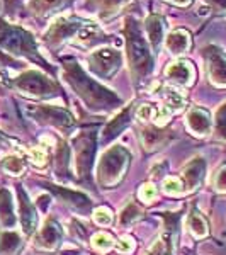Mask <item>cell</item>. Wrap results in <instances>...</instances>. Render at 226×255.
Masks as SVG:
<instances>
[{
  "instance_id": "obj_28",
  "label": "cell",
  "mask_w": 226,
  "mask_h": 255,
  "mask_svg": "<svg viewBox=\"0 0 226 255\" xmlns=\"http://www.w3.org/2000/svg\"><path fill=\"white\" fill-rule=\"evenodd\" d=\"M2 168L3 172H7L9 175H20L24 174L26 170V162L20 155H15V153H10V155H5L2 158Z\"/></svg>"
},
{
  "instance_id": "obj_36",
  "label": "cell",
  "mask_w": 226,
  "mask_h": 255,
  "mask_svg": "<svg viewBox=\"0 0 226 255\" xmlns=\"http://www.w3.org/2000/svg\"><path fill=\"white\" fill-rule=\"evenodd\" d=\"M216 131L221 138L226 139V104L221 106L216 113Z\"/></svg>"
},
{
  "instance_id": "obj_6",
  "label": "cell",
  "mask_w": 226,
  "mask_h": 255,
  "mask_svg": "<svg viewBox=\"0 0 226 255\" xmlns=\"http://www.w3.org/2000/svg\"><path fill=\"white\" fill-rule=\"evenodd\" d=\"M73 151H75V163H77V174L80 180H89L90 172L94 167V157H96V131H79L72 138Z\"/></svg>"
},
{
  "instance_id": "obj_8",
  "label": "cell",
  "mask_w": 226,
  "mask_h": 255,
  "mask_svg": "<svg viewBox=\"0 0 226 255\" xmlns=\"http://www.w3.org/2000/svg\"><path fill=\"white\" fill-rule=\"evenodd\" d=\"M87 22L89 20H82L79 17H60L51 24L44 39L49 46H60L65 41H75L77 43L82 29Z\"/></svg>"
},
{
  "instance_id": "obj_30",
  "label": "cell",
  "mask_w": 226,
  "mask_h": 255,
  "mask_svg": "<svg viewBox=\"0 0 226 255\" xmlns=\"http://www.w3.org/2000/svg\"><path fill=\"white\" fill-rule=\"evenodd\" d=\"M114 245H116V242H114L113 235H109V233L101 232L92 237V247L101 254L109 252L111 249H114Z\"/></svg>"
},
{
  "instance_id": "obj_12",
  "label": "cell",
  "mask_w": 226,
  "mask_h": 255,
  "mask_svg": "<svg viewBox=\"0 0 226 255\" xmlns=\"http://www.w3.org/2000/svg\"><path fill=\"white\" fill-rule=\"evenodd\" d=\"M53 192H56L70 208H73L75 211H79L80 215H89L90 209H92V201L89 196H85L84 192L73 191V189L67 187H60V186H53V184H46Z\"/></svg>"
},
{
  "instance_id": "obj_27",
  "label": "cell",
  "mask_w": 226,
  "mask_h": 255,
  "mask_svg": "<svg viewBox=\"0 0 226 255\" xmlns=\"http://www.w3.org/2000/svg\"><path fill=\"white\" fill-rule=\"evenodd\" d=\"M141 216H143V211L139 209L138 204L128 203L124 208L121 209V213H119V226H122V228H129V226L133 223H136Z\"/></svg>"
},
{
  "instance_id": "obj_38",
  "label": "cell",
  "mask_w": 226,
  "mask_h": 255,
  "mask_svg": "<svg viewBox=\"0 0 226 255\" xmlns=\"http://www.w3.org/2000/svg\"><path fill=\"white\" fill-rule=\"evenodd\" d=\"M114 247H116L117 254H131L134 250V240L128 235H124V237H121V240Z\"/></svg>"
},
{
  "instance_id": "obj_37",
  "label": "cell",
  "mask_w": 226,
  "mask_h": 255,
  "mask_svg": "<svg viewBox=\"0 0 226 255\" xmlns=\"http://www.w3.org/2000/svg\"><path fill=\"white\" fill-rule=\"evenodd\" d=\"M136 118L139 119V121L146 123V121H153L155 118V106L151 104H141L139 108L136 109Z\"/></svg>"
},
{
  "instance_id": "obj_34",
  "label": "cell",
  "mask_w": 226,
  "mask_h": 255,
  "mask_svg": "<svg viewBox=\"0 0 226 255\" xmlns=\"http://www.w3.org/2000/svg\"><path fill=\"white\" fill-rule=\"evenodd\" d=\"M157 196H158V191L151 182L143 184L138 191V197L143 201V203H153V201L157 199Z\"/></svg>"
},
{
  "instance_id": "obj_40",
  "label": "cell",
  "mask_w": 226,
  "mask_h": 255,
  "mask_svg": "<svg viewBox=\"0 0 226 255\" xmlns=\"http://www.w3.org/2000/svg\"><path fill=\"white\" fill-rule=\"evenodd\" d=\"M209 5L220 14H226V0H206Z\"/></svg>"
},
{
  "instance_id": "obj_39",
  "label": "cell",
  "mask_w": 226,
  "mask_h": 255,
  "mask_svg": "<svg viewBox=\"0 0 226 255\" xmlns=\"http://www.w3.org/2000/svg\"><path fill=\"white\" fill-rule=\"evenodd\" d=\"M215 189L218 192H226V165H223L215 175Z\"/></svg>"
},
{
  "instance_id": "obj_15",
  "label": "cell",
  "mask_w": 226,
  "mask_h": 255,
  "mask_svg": "<svg viewBox=\"0 0 226 255\" xmlns=\"http://www.w3.org/2000/svg\"><path fill=\"white\" fill-rule=\"evenodd\" d=\"M165 77L175 85H191L194 82L196 72L189 61H174L165 68Z\"/></svg>"
},
{
  "instance_id": "obj_43",
  "label": "cell",
  "mask_w": 226,
  "mask_h": 255,
  "mask_svg": "<svg viewBox=\"0 0 226 255\" xmlns=\"http://www.w3.org/2000/svg\"><path fill=\"white\" fill-rule=\"evenodd\" d=\"M9 143H10V139H9V138H5L2 133H0V148H5L7 145H9Z\"/></svg>"
},
{
  "instance_id": "obj_17",
  "label": "cell",
  "mask_w": 226,
  "mask_h": 255,
  "mask_svg": "<svg viewBox=\"0 0 226 255\" xmlns=\"http://www.w3.org/2000/svg\"><path fill=\"white\" fill-rule=\"evenodd\" d=\"M204 168H206V163H204V158H194L184 167L182 170V179H184V189L187 191H196L199 187V184L203 182L204 177Z\"/></svg>"
},
{
  "instance_id": "obj_5",
  "label": "cell",
  "mask_w": 226,
  "mask_h": 255,
  "mask_svg": "<svg viewBox=\"0 0 226 255\" xmlns=\"http://www.w3.org/2000/svg\"><path fill=\"white\" fill-rule=\"evenodd\" d=\"M12 87H15L20 94L36 99H46L56 96L60 92V87L56 82L49 79L48 75L38 72V70H27L12 80Z\"/></svg>"
},
{
  "instance_id": "obj_7",
  "label": "cell",
  "mask_w": 226,
  "mask_h": 255,
  "mask_svg": "<svg viewBox=\"0 0 226 255\" xmlns=\"http://www.w3.org/2000/svg\"><path fill=\"white\" fill-rule=\"evenodd\" d=\"M26 114L31 119H34L36 123L41 125H49V126H56L61 129H68L75 125V119L67 109L63 108H56V106H39V104H27L26 106Z\"/></svg>"
},
{
  "instance_id": "obj_31",
  "label": "cell",
  "mask_w": 226,
  "mask_h": 255,
  "mask_svg": "<svg viewBox=\"0 0 226 255\" xmlns=\"http://www.w3.org/2000/svg\"><path fill=\"white\" fill-rule=\"evenodd\" d=\"M162 189L163 192L168 196H179L184 192V182L179 179V177H165L163 179V184H162Z\"/></svg>"
},
{
  "instance_id": "obj_23",
  "label": "cell",
  "mask_w": 226,
  "mask_h": 255,
  "mask_svg": "<svg viewBox=\"0 0 226 255\" xmlns=\"http://www.w3.org/2000/svg\"><path fill=\"white\" fill-rule=\"evenodd\" d=\"M162 97H163V104H165L172 113H179V111H182L184 106H186V99L180 94V90L175 89L174 85H165V87H162Z\"/></svg>"
},
{
  "instance_id": "obj_14",
  "label": "cell",
  "mask_w": 226,
  "mask_h": 255,
  "mask_svg": "<svg viewBox=\"0 0 226 255\" xmlns=\"http://www.w3.org/2000/svg\"><path fill=\"white\" fill-rule=\"evenodd\" d=\"M186 125L191 129V133L196 134V136H208L213 129L211 116L203 108H192L189 111L186 118Z\"/></svg>"
},
{
  "instance_id": "obj_35",
  "label": "cell",
  "mask_w": 226,
  "mask_h": 255,
  "mask_svg": "<svg viewBox=\"0 0 226 255\" xmlns=\"http://www.w3.org/2000/svg\"><path fill=\"white\" fill-rule=\"evenodd\" d=\"M172 111L167 108L165 104H160L155 108V118H153V123H155V126H158V128H162V126H165L167 123H168V119H170L172 116Z\"/></svg>"
},
{
  "instance_id": "obj_20",
  "label": "cell",
  "mask_w": 226,
  "mask_h": 255,
  "mask_svg": "<svg viewBox=\"0 0 226 255\" xmlns=\"http://www.w3.org/2000/svg\"><path fill=\"white\" fill-rule=\"evenodd\" d=\"M165 46L172 55H175V56L184 55V53H187L189 48H191V34L184 29L172 31L165 38Z\"/></svg>"
},
{
  "instance_id": "obj_2",
  "label": "cell",
  "mask_w": 226,
  "mask_h": 255,
  "mask_svg": "<svg viewBox=\"0 0 226 255\" xmlns=\"http://www.w3.org/2000/svg\"><path fill=\"white\" fill-rule=\"evenodd\" d=\"M124 36H126V46H128V60L133 79L136 84H143L153 72V55L148 41L145 39L139 27L138 20L134 17H126L124 26Z\"/></svg>"
},
{
  "instance_id": "obj_4",
  "label": "cell",
  "mask_w": 226,
  "mask_h": 255,
  "mask_svg": "<svg viewBox=\"0 0 226 255\" xmlns=\"http://www.w3.org/2000/svg\"><path fill=\"white\" fill-rule=\"evenodd\" d=\"M131 155L124 146L114 145L102 153L97 163V180L102 187H113L124 177Z\"/></svg>"
},
{
  "instance_id": "obj_11",
  "label": "cell",
  "mask_w": 226,
  "mask_h": 255,
  "mask_svg": "<svg viewBox=\"0 0 226 255\" xmlns=\"http://www.w3.org/2000/svg\"><path fill=\"white\" fill-rule=\"evenodd\" d=\"M61 237H63V230L61 226L56 223L53 218H49L43 223V226L39 228V232L34 237V245L39 250H48L53 252L56 250L61 244Z\"/></svg>"
},
{
  "instance_id": "obj_22",
  "label": "cell",
  "mask_w": 226,
  "mask_h": 255,
  "mask_svg": "<svg viewBox=\"0 0 226 255\" xmlns=\"http://www.w3.org/2000/svg\"><path fill=\"white\" fill-rule=\"evenodd\" d=\"M22 238L15 230H5L0 233V255H15L20 249Z\"/></svg>"
},
{
  "instance_id": "obj_25",
  "label": "cell",
  "mask_w": 226,
  "mask_h": 255,
  "mask_svg": "<svg viewBox=\"0 0 226 255\" xmlns=\"http://www.w3.org/2000/svg\"><path fill=\"white\" fill-rule=\"evenodd\" d=\"M163 139H165V133L158 128H145L141 131V143L146 150H155L162 146Z\"/></svg>"
},
{
  "instance_id": "obj_18",
  "label": "cell",
  "mask_w": 226,
  "mask_h": 255,
  "mask_svg": "<svg viewBox=\"0 0 226 255\" xmlns=\"http://www.w3.org/2000/svg\"><path fill=\"white\" fill-rule=\"evenodd\" d=\"M131 113H133V106H126V108L122 109L117 116H114L113 119H111V121L108 123V126H106L104 133H102V141L108 143V141H111V139L116 138L121 131H124L131 123Z\"/></svg>"
},
{
  "instance_id": "obj_24",
  "label": "cell",
  "mask_w": 226,
  "mask_h": 255,
  "mask_svg": "<svg viewBox=\"0 0 226 255\" xmlns=\"http://www.w3.org/2000/svg\"><path fill=\"white\" fill-rule=\"evenodd\" d=\"M170 254H172V232L170 230H165L150 245V249L146 250L145 255H170Z\"/></svg>"
},
{
  "instance_id": "obj_13",
  "label": "cell",
  "mask_w": 226,
  "mask_h": 255,
  "mask_svg": "<svg viewBox=\"0 0 226 255\" xmlns=\"http://www.w3.org/2000/svg\"><path fill=\"white\" fill-rule=\"evenodd\" d=\"M19 220L22 225V232L26 235L36 232L38 228V215H36V209L29 201V197L24 192L22 187H19Z\"/></svg>"
},
{
  "instance_id": "obj_32",
  "label": "cell",
  "mask_w": 226,
  "mask_h": 255,
  "mask_svg": "<svg viewBox=\"0 0 226 255\" xmlns=\"http://www.w3.org/2000/svg\"><path fill=\"white\" fill-rule=\"evenodd\" d=\"M27 157H29L32 165H36V167H44L48 163V151L43 145L27 150Z\"/></svg>"
},
{
  "instance_id": "obj_3",
  "label": "cell",
  "mask_w": 226,
  "mask_h": 255,
  "mask_svg": "<svg viewBox=\"0 0 226 255\" xmlns=\"http://www.w3.org/2000/svg\"><path fill=\"white\" fill-rule=\"evenodd\" d=\"M0 49L9 53L10 56H19V58H27L36 63L46 67V61L39 55L36 41L32 38L31 32H27L22 27L12 26L0 19Z\"/></svg>"
},
{
  "instance_id": "obj_16",
  "label": "cell",
  "mask_w": 226,
  "mask_h": 255,
  "mask_svg": "<svg viewBox=\"0 0 226 255\" xmlns=\"http://www.w3.org/2000/svg\"><path fill=\"white\" fill-rule=\"evenodd\" d=\"M17 223V215L14 211L12 192L7 187L0 189V226L5 230H14Z\"/></svg>"
},
{
  "instance_id": "obj_21",
  "label": "cell",
  "mask_w": 226,
  "mask_h": 255,
  "mask_svg": "<svg viewBox=\"0 0 226 255\" xmlns=\"http://www.w3.org/2000/svg\"><path fill=\"white\" fill-rule=\"evenodd\" d=\"M145 27L148 32V43L155 49H158L163 41V34H165V20L160 15H150L145 20Z\"/></svg>"
},
{
  "instance_id": "obj_29",
  "label": "cell",
  "mask_w": 226,
  "mask_h": 255,
  "mask_svg": "<svg viewBox=\"0 0 226 255\" xmlns=\"http://www.w3.org/2000/svg\"><path fill=\"white\" fill-rule=\"evenodd\" d=\"M70 0H31V9L38 14H46V12L56 10L60 7L67 5Z\"/></svg>"
},
{
  "instance_id": "obj_9",
  "label": "cell",
  "mask_w": 226,
  "mask_h": 255,
  "mask_svg": "<svg viewBox=\"0 0 226 255\" xmlns=\"http://www.w3.org/2000/svg\"><path fill=\"white\" fill-rule=\"evenodd\" d=\"M121 65L122 56L114 48H99L89 56L90 70L94 72V75L101 77V79H111L121 68Z\"/></svg>"
},
{
  "instance_id": "obj_33",
  "label": "cell",
  "mask_w": 226,
  "mask_h": 255,
  "mask_svg": "<svg viewBox=\"0 0 226 255\" xmlns=\"http://www.w3.org/2000/svg\"><path fill=\"white\" fill-rule=\"evenodd\" d=\"M92 218L99 226H109L111 223H113V213H111V209L104 208V206L94 209Z\"/></svg>"
},
{
  "instance_id": "obj_41",
  "label": "cell",
  "mask_w": 226,
  "mask_h": 255,
  "mask_svg": "<svg viewBox=\"0 0 226 255\" xmlns=\"http://www.w3.org/2000/svg\"><path fill=\"white\" fill-rule=\"evenodd\" d=\"M0 67H15L14 60L9 58L3 51H0Z\"/></svg>"
},
{
  "instance_id": "obj_19",
  "label": "cell",
  "mask_w": 226,
  "mask_h": 255,
  "mask_svg": "<svg viewBox=\"0 0 226 255\" xmlns=\"http://www.w3.org/2000/svg\"><path fill=\"white\" fill-rule=\"evenodd\" d=\"M129 2L131 0H87V7L102 19H109Z\"/></svg>"
},
{
  "instance_id": "obj_1",
  "label": "cell",
  "mask_w": 226,
  "mask_h": 255,
  "mask_svg": "<svg viewBox=\"0 0 226 255\" xmlns=\"http://www.w3.org/2000/svg\"><path fill=\"white\" fill-rule=\"evenodd\" d=\"M63 75L70 87L75 90V94L85 102L89 109L96 111V113H111V111L121 108V97L94 79H90L75 60L63 61Z\"/></svg>"
},
{
  "instance_id": "obj_42",
  "label": "cell",
  "mask_w": 226,
  "mask_h": 255,
  "mask_svg": "<svg viewBox=\"0 0 226 255\" xmlns=\"http://www.w3.org/2000/svg\"><path fill=\"white\" fill-rule=\"evenodd\" d=\"M167 2L175 3V5H179V7H187L192 3V0H167Z\"/></svg>"
},
{
  "instance_id": "obj_10",
  "label": "cell",
  "mask_w": 226,
  "mask_h": 255,
  "mask_svg": "<svg viewBox=\"0 0 226 255\" xmlns=\"http://www.w3.org/2000/svg\"><path fill=\"white\" fill-rule=\"evenodd\" d=\"M209 79L218 87H226V53L216 46H208L204 49Z\"/></svg>"
},
{
  "instance_id": "obj_26",
  "label": "cell",
  "mask_w": 226,
  "mask_h": 255,
  "mask_svg": "<svg viewBox=\"0 0 226 255\" xmlns=\"http://www.w3.org/2000/svg\"><path fill=\"white\" fill-rule=\"evenodd\" d=\"M187 226H189L191 233H192V235H194L196 238H204V237L208 235V232H209L206 220H204L203 215H199V213H197L196 209H192V211L189 213Z\"/></svg>"
}]
</instances>
